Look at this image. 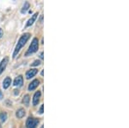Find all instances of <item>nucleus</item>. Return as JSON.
Masks as SVG:
<instances>
[{"label": "nucleus", "instance_id": "f257e3e1", "mask_svg": "<svg viewBox=\"0 0 129 128\" xmlns=\"http://www.w3.org/2000/svg\"><path fill=\"white\" fill-rule=\"evenodd\" d=\"M30 37V34L29 33H24L22 36L20 37L19 40L17 42V44H16V48H15V50H14V53H13V58H15L16 56V54L19 53L20 49H22L23 46L26 44V43L28 42V40L29 39Z\"/></svg>", "mask_w": 129, "mask_h": 128}, {"label": "nucleus", "instance_id": "f03ea898", "mask_svg": "<svg viewBox=\"0 0 129 128\" xmlns=\"http://www.w3.org/2000/svg\"><path fill=\"white\" fill-rule=\"evenodd\" d=\"M38 49H39V41L36 37H35V38L33 39L32 43H31L29 48H28V51H27L26 54H25V56H28V54L35 53V52L38 50Z\"/></svg>", "mask_w": 129, "mask_h": 128}, {"label": "nucleus", "instance_id": "7ed1b4c3", "mask_svg": "<svg viewBox=\"0 0 129 128\" xmlns=\"http://www.w3.org/2000/svg\"><path fill=\"white\" fill-rule=\"evenodd\" d=\"M38 124H39V119H38L29 117V118L27 119L26 126H27V128H36Z\"/></svg>", "mask_w": 129, "mask_h": 128}, {"label": "nucleus", "instance_id": "20e7f679", "mask_svg": "<svg viewBox=\"0 0 129 128\" xmlns=\"http://www.w3.org/2000/svg\"><path fill=\"white\" fill-rule=\"evenodd\" d=\"M8 62H9V58L6 56V57L4 58L3 60H2V62H0V75L2 74V73L5 71V69L6 68V66H7Z\"/></svg>", "mask_w": 129, "mask_h": 128}, {"label": "nucleus", "instance_id": "39448f33", "mask_svg": "<svg viewBox=\"0 0 129 128\" xmlns=\"http://www.w3.org/2000/svg\"><path fill=\"white\" fill-rule=\"evenodd\" d=\"M37 72H38V70H37L36 68H30L29 70L27 71L26 73V78L27 79H30L32 78V77H34L35 75L37 74Z\"/></svg>", "mask_w": 129, "mask_h": 128}, {"label": "nucleus", "instance_id": "423d86ee", "mask_svg": "<svg viewBox=\"0 0 129 128\" xmlns=\"http://www.w3.org/2000/svg\"><path fill=\"white\" fill-rule=\"evenodd\" d=\"M39 85H40V81H39V80H34V81L28 85V91H33V90H35Z\"/></svg>", "mask_w": 129, "mask_h": 128}, {"label": "nucleus", "instance_id": "0eeeda50", "mask_svg": "<svg viewBox=\"0 0 129 128\" xmlns=\"http://www.w3.org/2000/svg\"><path fill=\"white\" fill-rule=\"evenodd\" d=\"M23 84V78L22 75H18L17 77H16L15 81H14V86L16 87H22Z\"/></svg>", "mask_w": 129, "mask_h": 128}, {"label": "nucleus", "instance_id": "6e6552de", "mask_svg": "<svg viewBox=\"0 0 129 128\" xmlns=\"http://www.w3.org/2000/svg\"><path fill=\"white\" fill-rule=\"evenodd\" d=\"M41 91H37L36 93L34 94V98H33V105L34 106H36L37 104L39 103V100H40L41 98Z\"/></svg>", "mask_w": 129, "mask_h": 128}, {"label": "nucleus", "instance_id": "1a4fd4ad", "mask_svg": "<svg viewBox=\"0 0 129 128\" xmlns=\"http://www.w3.org/2000/svg\"><path fill=\"white\" fill-rule=\"evenodd\" d=\"M10 84H11V78H10V77H6V78L4 80L3 87L5 89H7L10 86Z\"/></svg>", "mask_w": 129, "mask_h": 128}, {"label": "nucleus", "instance_id": "9d476101", "mask_svg": "<svg viewBox=\"0 0 129 128\" xmlns=\"http://www.w3.org/2000/svg\"><path fill=\"white\" fill-rule=\"evenodd\" d=\"M37 16H38V12H36V13H35L34 15L32 16V17H31L30 19L28 21V23H27V24H26V27H29V26H31V25H32L33 24H34L35 21L36 20Z\"/></svg>", "mask_w": 129, "mask_h": 128}, {"label": "nucleus", "instance_id": "9b49d317", "mask_svg": "<svg viewBox=\"0 0 129 128\" xmlns=\"http://www.w3.org/2000/svg\"><path fill=\"white\" fill-rule=\"evenodd\" d=\"M25 114H26V112H25V110L23 108H19L16 113V116L17 117L18 119H22V117L25 116Z\"/></svg>", "mask_w": 129, "mask_h": 128}, {"label": "nucleus", "instance_id": "f8f14e48", "mask_svg": "<svg viewBox=\"0 0 129 128\" xmlns=\"http://www.w3.org/2000/svg\"><path fill=\"white\" fill-rule=\"evenodd\" d=\"M29 100H30V98H29V95H28V94L24 95L23 99H22V102H23V104L25 105V106H28V105H29Z\"/></svg>", "mask_w": 129, "mask_h": 128}, {"label": "nucleus", "instance_id": "ddd939ff", "mask_svg": "<svg viewBox=\"0 0 129 128\" xmlns=\"http://www.w3.org/2000/svg\"><path fill=\"white\" fill-rule=\"evenodd\" d=\"M28 8H29V4H28V2H25L24 5L22 6V10H21V12H22V14H25V13H26L27 10H28Z\"/></svg>", "mask_w": 129, "mask_h": 128}, {"label": "nucleus", "instance_id": "4468645a", "mask_svg": "<svg viewBox=\"0 0 129 128\" xmlns=\"http://www.w3.org/2000/svg\"><path fill=\"white\" fill-rule=\"evenodd\" d=\"M6 119H7V113L5 112H2L0 113V120H1L2 122H5Z\"/></svg>", "mask_w": 129, "mask_h": 128}, {"label": "nucleus", "instance_id": "2eb2a0df", "mask_svg": "<svg viewBox=\"0 0 129 128\" xmlns=\"http://www.w3.org/2000/svg\"><path fill=\"white\" fill-rule=\"evenodd\" d=\"M40 64H41V61L40 60H35V62L31 64V66H32V67H36V66H39Z\"/></svg>", "mask_w": 129, "mask_h": 128}, {"label": "nucleus", "instance_id": "dca6fc26", "mask_svg": "<svg viewBox=\"0 0 129 128\" xmlns=\"http://www.w3.org/2000/svg\"><path fill=\"white\" fill-rule=\"evenodd\" d=\"M44 106H43V105H41V108H40V110H39V113H40V114H42L43 113V112H44Z\"/></svg>", "mask_w": 129, "mask_h": 128}, {"label": "nucleus", "instance_id": "f3484780", "mask_svg": "<svg viewBox=\"0 0 129 128\" xmlns=\"http://www.w3.org/2000/svg\"><path fill=\"white\" fill-rule=\"evenodd\" d=\"M3 35H4V32H3V30H2L1 28H0V38H1L2 36H3Z\"/></svg>", "mask_w": 129, "mask_h": 128}, {"label": "nucleus", "instance_id": "a211bd4d", "mask_svg": "<svg viewBox=\"0 0 129 128\" xmlns=\"http://www.w3.org/2000/svg\"><path fill=\"white\" fill-rule=\"evenodd\" d=\"M14 91H15V92H14V94H16H16H19V90H14Z\"/></svg>", "mask_w": 129, "mask_h": 128}, {"label": "nucleus", "instance_id": "6ab92c4d", "mask_svg": "<svg viewBox=\"0 0 129 128\" xmlns=\"http://www.w3.org/2000/svg\"><path fill=\"white\" fill-rule=\"evenodd\" d=\"M40 57L41 59H43V52H41L40 53Z\"/></svg>", "mask_w": 129, "mask_h": 128}, {"label": "nucleus", "instance_id": "aec40b11", "mask_svg": "<svg viewBox=\"0 0 129 128\" xmlns=\"http://www.w3.org/2000/svg\"><path fill=\"white\" fill-rule=\"evenodd\" d=\"M0 99H3V94H2L1 90H0Z\"/></svg>", "mask_w": 129, "mask_h": 128}, {"label": "nucleus", "instance_id": "412c9836", "mask_svg": "<svg viewBox=\"0 0 129 128\" xmlns=\"http://www.w3.org/2000/svg\"><path fill=\"white\" fill-rule=\"evenodd\" d=\"M41 128H43V125H41Z\"/></svg>", "mask_w": 129, "mask_h": 128}]
</instances>
